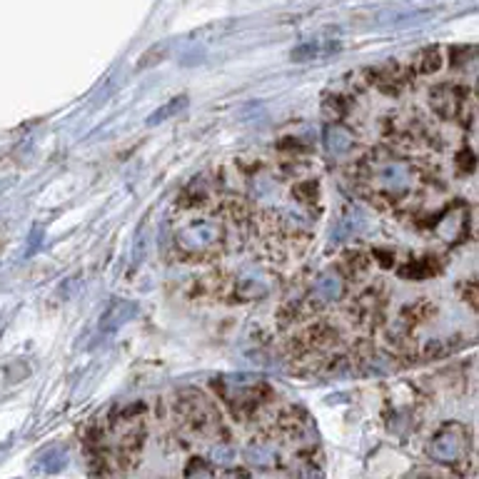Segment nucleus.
Returning <instances> with one entry per match:
<instances>
[{"label":"nucleus","instance_id":"nucleus-1","mask_svg":"<svg viewBox=\"0 0 479 479\" xmlns=\"http://www.w3.org/2000/svg\"><path fill=\"white\" fill-rule=\"evenodd\" d=\"M462 88L457 85H439L434 88L432 92H429V103H432L434 113L439 115V118L445 120H454V118H462V105L469 100H462Z\"/></svg>","mask_w":479,"mask_h":479},{"label":"nucleus","instance_id":"nucleus-2","mask_svg":"<svg viewBox=\"0 0 479 479\" xmlns=\"http://www.w3.org/2000/svg\"><path fill=\"white\" fill-rule=\"evenodd\" d=\"M439 65H442V50L439 48H424L419 55H417V73L419 75H429V73H437Z\"/></svg>","mask_w":479,"mask_h":479},{"label":"nucleus","instance_id":"nucleus-3","mask_svg":"<svg viewBox=\"0 0 479 479\" xmlns=\"http://www.w3.org/2000/svg\"><path fill=\"white\" fill-rule=\"evenodd\" d=\"M165 57V48H160V46H155L153 50L150 53H145L143 55V60L137 63V70H145V68H150V65H155V63H160Z\"/></svg>","mask_w":479,"mask_h":479},{"label":"nucleus","instance_id":"nucleus-4","mask_svg":"<svg viewBox=\"0 0 479 479\" xmlns=\"http://www.w3.org/2000/svg\"><path fill=\"white\" fill-rule=\"evenodd\" d=\"M183 105H185V97H175V103H170V105H167V108L162 110V113H155L153 118H150V123H158V120H162L167 113H172V110H175V108H183Z\"/></svg>","mask_w":479,"mask_h":479}]
</instances>
